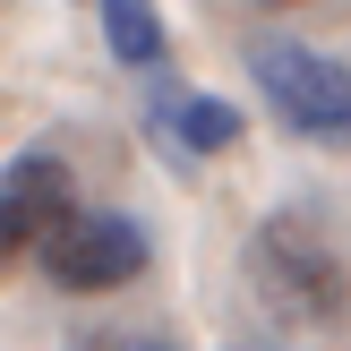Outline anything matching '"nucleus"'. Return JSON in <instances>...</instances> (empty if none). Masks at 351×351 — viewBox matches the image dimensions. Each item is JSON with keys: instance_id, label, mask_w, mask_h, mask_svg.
<instances>
[{"instance_id": "6e6552de", "label": "nucleus", "mask_w": 351, "mask_h": 351, "mask_svg": "<svg viewBox=\"0 0 351 351\" xmlns=\"http://www.w3.org/2000/svg\"><path fill=\"white\" fill-rule=\"evenodd\" d=\"M274 9H291V0H274Z\"/></svg>"}, {"instance_id": "39448f33", "label": "nucleus", "mask_w": 351, "mask_h": 351, "mask_svg": "<svg viewBox=\"0 0 351 351\" xmlns=\"http://www.w3.org/2000/svg\"><path fill=\"white\" fill-rule=\"evenodd\" d=\"M154 129H163L171 154H232L240 146V103L223 95H180V86H154Z\"/></svg>"}, {"instance_id": "423d86ee", "label": "nucleus", "mask_w": 351, "mask_h": 351, "mask_svg": "<svg viewBox=\"0 0 351 351\" xmlns=\"http://www.w3.org/2000/svg\"><path fill=\"white\" fill-rule=\"evenodd\" d=\"M95 9H103V43H112L129 69L163 77V51H171V34H163V0H95Z\"/></svg>"}, {"instance_id": "7ed1b4c3", "label": "nucleus", "mask_w": 351, "mask_h": 351, "mask_svg": "<svg viewBox=\"0 0 351 351\" xmlns=\"http://www.w3.org/2000/svg\"><path fill=\"white\" fill-rule=\"evenodd\" d=\"M146 257H154V240L137 232L129 215H112V206H69L60 223H51V240H43V274L60 291H120V283H137L146 274Z\"/></svg>"}, {"instance_id": "f03ea898", "label": "nucleus", "mask_w": 351, "mask_h": 351, "mask_svg": "<svg viewBox=\"0 0 351 351\" xmlns=\"http://www.w3.org/2000/svg\"><path fill=\"white\" fill-rule=\"evenodd\" d=\"M249 69H257V86H266V103L283 112L291 137H308V146H343L351 137V69L335 51H317V43H249Z\"/></svg>"}, {"instance_id": "20e7f679", "label": "nucleus", "mask_w": 351, "mask_h": 351, "mask_svg": "<svg viewBox=\"0 0 351 351\" xmlns=\"http://www.w3.org/2000/svg\"><path fill=\"white\" fill-rule=\"evenodd\" d=\"M69 206H77V180H69L60 154H17V163L0 171V266L26 257V249H43Z\"/></svg>"}, {"instance_id": "0eeeda50", "label": "nucleus", "mask_w": 351, "mask_h": 351, "mask_svg": "<svg viewBox=\"0 0 351 351\" xmlns=\"http://www.w3.org/2000/svg\"><path fill=\"white\" fill-rule=\"evenodd\" d=\"M77 351H171L163 335H86Z\"/></svg>"}, {"instance_id": "f257e3e1", "label": "nucleus", "mask_w": 351, "mask_h": 351, "mask_svg": "<svg viewBox=\"0 0 351 351\" xmlns=\"http://www.w3.org/2000/svg\"><path fill=\"white\" fill-rule=\"evenodd\" d=\"M249 283L283 326H335L343 317V257L308 206H283L249 232Z\"/></svg>"}]
</instances>
